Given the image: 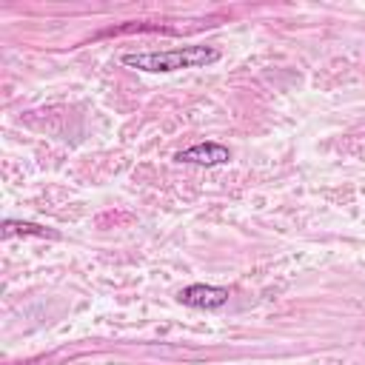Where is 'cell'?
<instances>
[{
    "label": "cell",
    "mask_w": 365,
    "mask_h": 365,
    "mask_svg": "<svg viewBox=\"0 0 365 365\" xmlns=\"http://www.w3.org/2000/svg\"><path fill=\"white\" fill-rule=\"evenodd\" d=\"M123 66L148 71V74H168V71H185V68H202L220 60L217 46L194 43V46H180V48H165V51H137V54H123Z\"/></svg>",
    "instance_id": "1"
},
{
    "label": "cell",
    "mask_w": 365,
    "mask_h": 365,
    "mask_svg": "<svg viewBox=\"0 0 365 365\" xmlns=\"http://www.w3.org/2000/svg\"><path fill=\"white\" fill-rule=\"evenodd\" d=\"M177 299L188 308H205V311H214V308H222L228 302V288L222 285H205V282H194V285H185L180 288Z\"/></svg>",
    "instance_id": "2"
},
{
    "label": "cell",
    "mask_w": 365,
    "mask_h": 365,
    "mask_svg": "<svg viewBox=\"0 0 365 365\" xmlns=\"http://www.w3.org/2000/svg\"><path fill=\"white\" fill-rule=\"evenodd\" d=\"M174 160L177 163H188V165H205V168H211V165L228 163L231 160V151L222 143H197V145H188V148L177 151Z\"/></svg>",
    "instance_id": "3"
},
{
    "label": "cell",
    "mask_w": 365,
    "mask_h": 365,
    "mask_svg": "<svg viewBox=\"0 0 365 365\" xmlns=\"http://www.w3.org/2000/svg\"><path fill=\"white\" fill-rule=\"evenodd\" d=\"M3 237L11 240V237H51L57 240L60 234L46 228V225H37V222H26V220H3Z\"/></svg>",
    "instance_id": "4"
}]
</instances>
